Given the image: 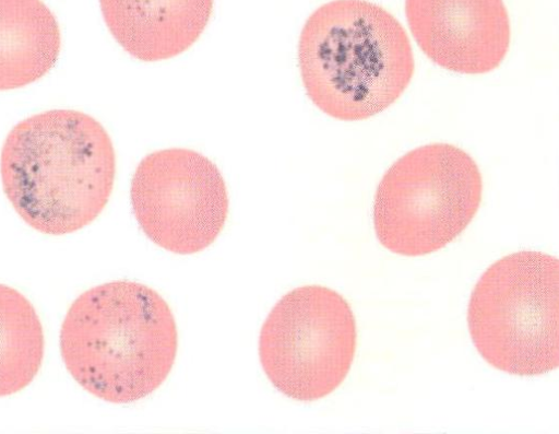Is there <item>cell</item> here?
<instances>
[{"label": "cell", "mask_w": 559, "mask_h": 434, "mask_svg": "<svg viewBox=\"0 0 559 434\" xmlns=\"http://www.w3.org/2000/svg\"><path fill=\"white\" fill-rule=\"evenodd\" d=\"M3 191L21 219L48 235L92 223L112 191V141L92 116L52 109L16 124L0 155Z\"/></svg>", "instance_id": "6da1fadb"}, {"label": "cell", "mask_w": 559, "mask_h": 434, "mask_svg": "<svg viewBox=\"0 0 559 434\" xmlns=\"http://www.w3.org/2000/svg\"><path fill=\"white\" fill-rule=\"evenodd\" d=\"M178 333L173 312L153 289L112 281L82 293L60 331L63 363L93 396L130 403L157 389L174 365Z\"/></svg>", "instance_id": "7a4b0ae2"}, {"label": "cell", "mask_w": 559, "mask_h": 434, "mask_svg": "<svg viewBox=\"0 0 559 434\" xmlns=\"http://www.w3.org/2000/svg\"><path fill=\"white\" fill-rule=\"evenodd\" d=\"M298 63L311 102L344 121L386 109L415 70L404 27L366 0H333L313 11L299 36Z\"/></svg>", "instance_id": "3957f363"}, {"label": "cell", "mask_w": 559, "mask_h": 434, "mask_svg": "<svg viewBox=\"0 0 559 434\" xmlns=\"http://www.w3.org/2000/svg\"><path fill=\"white\" fill-rule=\"evenodd\" d=\"M467 324L483 359L497 370L542 375L559 365V261L540 251L502 257L477 281Z\"/></svg>", "instance_id": "277c9868"}, {"label": "cell", "mask_w": 559, "mask_h": 434, "mask_svg": "<svg viewBox=\"0 0 559 434\" xmlns=\"http://www.w3.org/2000/svg\"><path fill=\"white\" fill-rule=\"evenodd\" d=\"M481 193V174L468 153L449 143L416 148L396 160L378 185L377 238L402 256L437 251L466 228Z\"/></svg>", "instance_id": "5b68a950"}, {"label": "cell", "mask_w": 559, "mask_h": 434, "mask_svg": "<svg viewBox=\"0 0 559 434\" xmlns=\"http://www.w3.org/2000/svg\"><path fill=\"white\" fill-rule=\"evenodd\" d=\"M356 341L348 302L332 289L305 285L286 293L270 312L260 331L259 356L277 390L308 402L343 383Z\"/></svg>", "instance_id": "8992f818"}, {"label": "cell", "mask_w": 559, "mask_h": 434, "mask_svg": "<svg viewBox=\"0 0 559 434\" xmlns=\"http://www.w3.org/2000/svg\"><path fill=\"white\" fill-rule=\"evenodd\" d=\"M133 214L144 234L179 255L209 247L224 227L228 195L217 166L182 148L147 154L131 180Z\"/></svg>", "instance_id": "52a82bcc"}, {"label": "cell", "mask_w": 559, "mask_h": 434, "mask_svg": "<svg viewBox=\"0 0 559 434\" xmlns=\"http://www.w3.org/2000/svg\"><path fill=\"white\" fill-rule=\"evenodd\" d=\"M411 32L443 69L481 74L504 59L511 27L502 0H405Z\"/></svg>", "instance_id": "ba28073f"}, {"label": "cell", "mask_w": 559, "mask_h": 434, "mask_svg": "<svg viewBox=\"0 0 559 434\" xmlns=\"http://www.w3.org/2000/svg\"><path fill=\"white\" fill-rule=\"evenodd\" d=\"M214 0H99L104 21L132 57L152 62L189 49L205 30Z\"/></svg>", "instance_id": "9c48e42d"}, {"label": "cell", "mask_w": 559, "mask_h": 434, "mask_svg": "<svg viewBox=\"0 0 559 434\" xmlns=\"http://www.w3.org/2000/svg\"><path fill=\"white\" fill-rule=\"evenodd\" d=\"M60 47L58 21L41 0H0V91L43 78Z\"/></svg>", "instance_id": "30bf717a"}, {"label": "cell", "mask_w": 559, "mask_h": 434, "mask_svg": "<svg viewBox=\"0 0 559 434\" xmlns=\"http://www.w3.org/2000/svg\"><path fill=\"white\" fill-rule=\"evenodd\" d=\"M44 347L34 306L19 291L0 284V397L16 394L35 378Z\"/></svg>", "instance_id": "8fae6325"}]
</instances>
